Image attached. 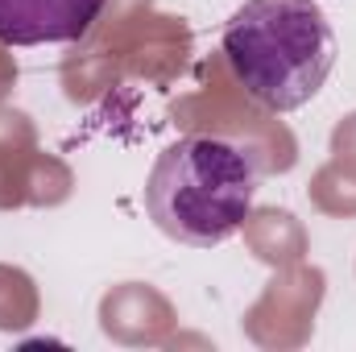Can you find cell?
<instances>
[{
  "instance_id": "cell-2",
  "label": "cell",
  "mask_w": 356,
  "mask_h": 352,
  "mask_svg": "<svg viewBox=\"0 0 356 352\" xmlns=\"http://www.w3.org/2000/svg\"><path fill=\"white\" fill-rule=\"evenodd\" d=\"M236 83L269 112H294L327 83L340 46L319 0H245L224 25Z\"/></svg>"
},
{
  "instance_id": "cell-3",
  "label": "cell",
  "mask_w": 356,
  "mask_h": 352,
  "mask_svg": "<svg viewBox=\"0 0 356 352\" xmlns=\"http://www.w3.org/2000/svg\"><path fill=\"white\" fill-rule=\"evenodd\" d=\"M108 0H0L4 46H63L88 38Z\"/></svg>"
},
{
  "instance_id": "cell-1",
  "label": "cell",
  "mask_w": 356,
  "mask_h": 352,
  "mask_svg": "<svg viewBox=\"0 0 356 352\" xmlns=\"http://www.w3.org/2000/svg\"><path fill=\"white\" fill-rule=\"evenodd\" d=\"M257 182L261 166L253 150L228 137L195 133L158 154L145 178V207L170 241L211 249L245 228Z\"/></svg>"
}]
</instances>
